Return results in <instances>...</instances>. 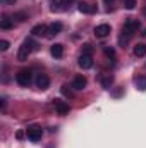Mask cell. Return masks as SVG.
<instances>
[{"label": "cell", "mask_w": 146, "mask_h": 148, "mask_svg": "<svg viewBox=\"0 0 146 148\" xmlns=\"http://www.w3.org/2000/svg\"><path fill=\"white\" fill-rule=\"evenodd\" d=\"M122 91H124V90H115V91H113V97H120Z\"/></svg>", "instance_id": "obj_27"}, {"label": "cell", "mask_w": 146, "mask_h": 148, "mask_svg": "<svg viewBox=\"0 0 146 148\" xmlns=\"http://www.w3.org/2000/svg\"><path fill=\"white\" fill-rule=\"evenodd\" d=\"M36 86L40 88V90H46V88L50 86V77H48L46 74H43V73L36 74Z\"/></svg>", "instance_id": "obj_9"}, {"label": "cell", "mask_w": 146, "mask_h": 148, "mask_svg": "<svg viewBox=\"0 0 146 148\" xmlns=\"http://www.w3.org/2000/svg\"><path fill=\"white\" fill-rule=\"evenodd\" d=\"M0 28L5 29V31H7V29H12V28H14V19H10L9 16H3V17L0 19Z\"/></svg>", "instance_id": "obj_14"}, {"label": "cell", "mask_w": 146, "mask_h": 148, "mask_svg": "<svg viewBox=\"0 0 146 148\" xmlns=\"http://www.w3.org/2000/svg\"><path fill=\"white\" fill-rule=\"evenodd\" d=\"M62 5H65V2H62V0H55V2L52 3V7H50V9H52L53 12H60V10L64 9Z\"/></svg>", "instance_id": "obj_18"}, {"label": "cell", "mask_w": 146, "mask_h": 148, "mask_svg": "<svg viewBox=\"0 0 146 148\" xmlns=\"http://www.w3.org/2000/svg\"><path fill=\"white\" fill-rule=\"evenodd\" d=\"M77 64H79L81 69H91V67H93V57L88 55V53H81Z\"/></svg>", "instance_id": "obj_6"}, {"label": "cell", "mask_w": 146, "mask_h": 148, "mask_svg": "<svg viewBox=\"0 0 146 148\" xmlns=\"http://www.w3.org/2000/svg\"><path fill=\"white\" fill-rule=\"evenodd\" d=\"M35 47H36V43H35L31 38L24 40V41H23V45L19 47V52H17V60H19V62L28 60V57L31 55V52H33V48H35Z\"/></svg>", "instance_id": "obj_1"}, {"label": "cell", "mask_w": 146, "mask_h": 148, "mask_svg": "<svg viewBox=\"0 0 146 148\" xmlns=\"http://www.w3.org/2000/svg\"><path fill=\"white\" fill-rule=\"evenodd\" d=\"M16 136H17V140H23V138H24V131H17Z\"/></svg>", "instance_id": "obj_26"}, {"label": "cell", "mask_w": 146, "mask_h": 148, "mask_svg": "<svg viewBox=\"0 0 146 148\" xmlns=\"http://www.w3.org/2000/svg\"><path fill=\"white\" fill-rule=\"evenodd\" d=\"M52 103H53L55 110L59 112V115H65V114H69V103H67V102H64V100H60V98H55Z\"/></svg>", "instance_id": "obj_5"}, {"label": "cell", "mask_w": 146, "mask_h": 148, "mask_svg": "<svg viewBox=\"0 0 146 148\" xmlns=\"http://www.w3.org/2000/svg\"><path fill=\"white\" fill-rule=\"evenodd\" d=\"M26 136H28L29 141L36 143V141L41 140V136H43V129H41L40 126H29V127L26 129Z\"/></svg>", "instance_id": "obj_4"}, {"label": "cell", "mask_w": 146, "mask_h": 148, "mask_svg": "<svg viewBox=\"0 0 146 148\" xmlns=\"http://www.w3.org/2000/svg\"><path fill=\"white\" fill-rule=\"evenodd\" d=\"M50 53H52L55 59H60V57L64 55V45H60V43H55V45H52V48H50Z\"/></svg>", "instance_id": "obj_13"}, {"label": "cell", "mask_w": 146, "mask_h": 148, "mask_svg": "<svg viewBox=\"0 0 146 148\" xmlns=\"http://www.w3.org/2000/svg\"><path fill=\"white\" fill-rule=\"evenodd\" d=\"M100 81H102V86H103V88L110 90V86H112V83H113V76H110V74L102 76V77H100Z\"/></svg>", "instance_id": "obj_17"}, {"label": "cell", "mask_w": 146, "mask_h": 148, "mask_svg": "<svg viewBox=\"0 0 146 148\" xmlns=\"http://www.w3.org/2000/svg\"><path fill=\"white\" fill-rule=\"evenodd\" d=\"M110 33H112L110 24H98V26L95 28V36L96 38H107Z\"/></svg>", "instance_id": "obj_7"}, {"label": "cell", "mask_w": 146, "mask_h": 148, "mask_svg": "<svg viewBox=\"0 0 146 148\" xmlns=\"http://www.w3.org/2000/svg\"><path fill=\"white\" fill-rule=\"evenodd\" d=\"M105 55H107V57H112V59H113V57H115V50H113L112 47H105Z\"/></svg>", "instance_id": "obj_23"}, {"label": "cell", "mask_w": 146, "mask_h": 148, "mask_svg": "<svg viewBox=\"0 0 146 148\" xmlns=\"http://www.w3.org/2000/svg\"><path fill=\"white\" fill-rule=\"evenodd\" d=\"M14 19H17L19 23H24V21L28 19V14H26V12H16V14H14Z\"/></svg>", "instance_id": "obj_19"}, {"label": "cell", "mask_w": 146, "mask_h": 148, "mask_svg": "<svg viewBox=\"0 0 146 148\" xmlns=\"http://www.w3.org/2000/svg\"><path fill=\"white\" fill-rule=\"evenodd\" d=\"M9 45H10V43H9L7 40H2V41H0V50H2V52H7V50H9Z\"/></svg>", "instance_id": "obj_21"}, {"label": "cell", "mask_w": 146, "mask_h": 148, "mask_svg": "<svg viewBox=\"0 0 146 148\" xmlns=\"http://www.w3.org/2000/svg\"><path fill=\"white\" fill-rule=\"evenodd\" d=\"M83 53H88V55H91V45H84V50H83Z\"/></svg>", "instance_id": "obj_24"}, {"label": "cell", "mask_w": 146, "mask_h": 148, "mask_svg": "<svg viewBox=\"0 0 146 148\" xmlns=\"http://www.w3.org/2000/svg\"><path fill=\"white\" fill-rule=\"evenodd\" d=\"M132 52H134L136 57H146V45L145 43H138Z\"/></svg>", "instance_id": "obj_15"}, {"label": "cell", "mask_w": 146, "mask_h": 148, "mask_svg": "<svg viewBox=\"0 0 146 148\" xmlns=\"http://www.w3.org/2000/svg\"><path fill=\"white\" fill-rule=\"evenodd\" d=\"M65 3H71V2H76V0H64Z\"/></svg>", "instance_id": "obj_29"}, {"label": "cell", "mask_w": 146, "mask_h": 148, "mask_svg": "<svg viewBox=\"0 0 146 148\" xmlns=\"http://www.w3.org/2000/svg\"><path fill=\"white\" fill-rule=\"evenodd\" d=\"M2 2H3V3H14L16 0H2Z\"/></svg>", "instance_id": "obj_28"}, {"label": "cell", "mask_w": 146, "mask_h": 148, "mask_svg": "<svg viewBox=\"0 0 146 148\" xmlns=\"http://www.w3.org/2000/svg\"><path fill=\"white\" fill-rule=\"evenodd\" d=\"M60 91H62V95H65V97H72V91H71V88H69L67 84H65V86H62V90H60Z\"/></svg>", "instance_id": "obj_22"}, {"label": "cell", "mask_w": 146, "mask_h": 148, "mask_svg": "<svg viewBox=\"0 0 146 148\" xmlns=\"http://www.w3.org/2000/svg\"><path fill=\"white\" fill-rule=\"evenodd\" d=\"M46 33H48V26L46 24H36L31 29V35L33 36H46Z\"/></svg>", "instance_id": "obj_11"}, {"label": "cell", "mask_w": 146, "mask_h": 148, "mask_svg": "<svg viewBox=\"0 0 146 148\" xmlns=\"http://www.w3.org/2000/svg\"><path fill=\"white\" fill-rule=\"evenodd\" d=\"M103 2H107V3H112V2H113V0H103Z\"/></svg>", "instance_id": "obj_30"}, {"label": "cell", "mask_w": 146, "mask_h": 148, "mask_svg": "<svg viewBox=\"0 0 146 148\" xmlns=\"http://www.w3.org/2000/svg\"><path fill=\"white\" fill-rule=\"evenodd\" d=\"M124 5H126V9L132 10V9L138 5V0H126V2H124Z\"/></svg>", "instance_id": "obj_20"}, {"label": "cell", "mask_w": 146, "mask_h": 148, "mask_svg": "<svg viewBox=\"0 0 146 148\" xmlns=\"http://www.w3.org/2000/svg\"><path fill=\"white\" fill-rule=\"evenodd\" d=\"M86 84H88L86 76H83V74L74 76V79H72V88H74V90H84V88H86Z\"/></svg>", "instance_id": "obj_8"}, {"label": "cell", "mask_w": 146, "mask_h": 148, "mask_svg": "<svg viewBox=\"0 0 146 148\" xmlns=\"http://www.w3.org/2000/svg\"><path fill=\"white\" fill-rule=\"evenodd\" d=\"M141 28V23L138 21V19H132V17H129L126 23H124V28H122V33L126 35V36H131L132 33H136L138 29Z\"/></svg>", "instance_id": "obj_2"}, {"label": "cell", "mask_w": 146, "mask_h": 148, "mask_svg": "<svg viewBox=\"0 0 146 148\" xmlns=\"http://www.w3.org/2000/svg\"><path fill=\"white\" fill-rule=\"evenodd\" d=\"M134 83H136V88L139 91H146V76H138L134 79Z\"/></svg>", "instance_id": "obj_16"}, {"label": "cell", "mask_w": 146, "mask_h": 148, "mask_svg": "<svg viewBox=\"0 0 146 148\" xmlns=\"http://www.w3.org/2000/svg\"><path fill=\"white\" fill-rule=\"evenodd\" d=\"M16 81H17V84H21V86H29L31 81H33V74H31L29 69H21L19 73L16 74Z\"/></svg>", "instance_id": "obj_3"}, {"label": "cell", "mask_w": 146, "mask_h": 148, "mask_svg": "<svg viewBox=\"0 0 146 148\" xmlns=\"http://www.w3.org/2000/svg\"><path fill=\"white\" fill-rule=\"evenodd\" d=\"M5 105H7V100H5V97H2V98H0V109L5 110Z\"/></svg>", "instance_id": "obj_25"}, {"label": "cell", "mask_w": 146, "mask_h": 148, "mask_svg": "<svg viewBox=\"0 0 146 148\" xmlns=\"http://www.w3.org/2000/svg\"><path fill=\"white\" fill-rule=\"evenodd\" d=\"M141 35H143V36H146V29H145V31H143V33H141Z\"/></svg>", "instance_id": "obj_31"}, {"label": "cell", "mask_w": 146, "mask_h": 148, "mask_svg": "<svg viewBox=\"0 0 146 148\" xmlns=\"http://www.w3.org/2000/svg\"><path fill=\"white\" fill-rule=\"evenodd\" d=\"M77 10H79V12H83V14H95L98 9H96V5H89V3L81 2V3L77 5Z\"/></svg>", "instance_id": "obj_12"}, {"label": "cell", "mask_w": 146, "mask_h": 148, "mask_svg": "<svg viewBox=\"0 0 146 148\" xmlns=\"http://www.w3.org/2000/svg\"><path fill=\"white\" fill-rule=\"evenodd\" d=\"M60 31H62V23H52V24L48 26V33H46V38L57 36Z\"/></svg>", "instance_id": "obj_10"}]
</instances>
